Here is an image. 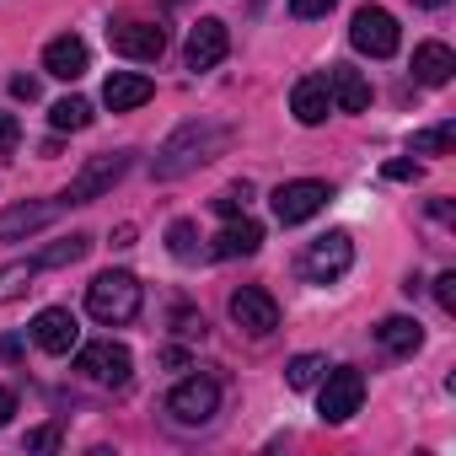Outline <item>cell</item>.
I'll list each match as a JSON object with an SVG mask.
<instances>
[{
    "label": "cell",
    "instance_id": "6da1fadb",
    "mask_svg": "<svg viewBox=\"0 0 456 456\" xmlns=\"http://www.w3.org/2000/svg\"><path fill=\"white\" fill-rule=\"evenodd\" d=\"M225 145H232V129L225 124H209V118H199V124H183L161 151H156V177L161 183H172V177H183V172H193V167H204V161H215Z\"/></svg>",
    "mask_w": 456,
    "mask_h": 456
},
{
    "label": "cell",
    "instance_id": "7a4b0ae2",
    "mask_svg": "<svg viewBox=\"0 0 456 456\" xmlns=\"http://www.w3.org/2000/svg\"><path fill=\"white\" fill-rule=\"evenodd\" d=\"M140 301H145V290H140V280L124 274V269H108V274H97V280L86 285V312H92L102 328L134 322V317H140Z\"/></svg>",
    "mask_w": 456,
    "mask_h": 456
},
{
    "label": "cell",
    "instance_id": "3957f363",
    "mask_svg": "<svg viewBox=\"0 0 456 456\" xmlns=\"http://www.w3.org/2000/svg\"><path fill=\"white\" fill-rule=\"evenodd\" d=\"M134 167V151H102V156H86L81 161V172L70 177V188L60 193V204L70 209V204H92V199H102V193H113L118 183H124V172Z\"/></svg>",
    "mask_w": 456,
    "mask_h": 456
},
{
    "label": "cell",
    "instance_id": "277c9868",
    "mask_svg": "<svg viewBox=\"0 0 456 456\" xmlns=\"http://www.w3.org/2000/svg\"><path fill=\"white\" fill-rule=\"evenodd\" d=\"M349 264H354V242H349V232H328V237L306 242V253L296 258V274H301L306 285H333V280L349 274Z\"/></svg>",
    "mask_w": 456,
    "mask_h": 456
},
{
    "label": "cell",
    "instance_id": "5b68a950",
    "mask_svg": "<svg viewBox=\"0 0 456 456\" xmlns=\"http://www.w3.org/2000/svg\"><path fill=\"white\" fill-rule=\"evenodd\" d=\"M349 44H354L360 54H370V60H392L397 44H403V28H397L392 12H381V6H360L354 22H349Z\"/></svg>",
    "mask_w": 456,
    "mask_h": 456
},
{
    "label": "cell",
    "instance_id": "8992f818",
    "mask_svg": "<svg viewBox=\"0 0 456 456\" xmlns=\"http://www.w3.org/2000/svg\"><path fill=\"white\" fill-rule=\"evenodd\" d=\"M76 370H81L86 381H97V387H129L134 360H129L124 344L97 338V344H76Z\"/></svg>",
    "mask_w": 456,
    "mask_h": 456
},
{
    "label": "cell",
    "instance_id": "52a82bcc",
    "mask_svg": "<svg viewBox=\"0 0 456 456\" xmlns=\"http://www.w3.org/2000/svg\"><path fill=\"white\" fill-rule=\"evenodd\" d=\"M360 403H365V376H360L354 365L328 370V381H322V392H317V413H322V424H349V419L360 413Z\"/></svg>",
    "mask_w": 456,
    "mask_h": 456
},
{
    "label": "cell",
    "instance_id": "ba28073f",
    "mask_svg": "<svg viewBox=\"0 0 456 456\" xmlns=\"http://www.w3.org/2000/svg\"><path fill=\"white\" fill-rule=\"evenodd\" d=\"M215 408H220V387L209 381V376H188V381H177L172 387V397H167V413L177 419V424H209L215 419Z\"/></svg>",
    "mask_w": 456,
    "mask_h": 456
},
{
    "label": "cell",
    "instance_id": "9c48e42d",
    "mask_svg": "<svg viewBox=\"0 0 456 456\" xmlns=\"http://www.w3.org/2000/svg\"><path fill=\"white\" fill-rule=\"evenodd\" d=\"M328 199H333V193H328V183H317V177L280 183V188H274V220H280V225H301V220H312Z\"/></svg>",
    "mask_w": 456,
    "mask_h": 456
},
{
    "label": "cell",
    "instance_id": "30bf717a",
    "mask_svg": "<svg viewBox=\"0 0 456 456\" xmlns=\"http://www.w3.org/2000/svg\"><path fill=\"white\" fill-rule=\"evenodd\" d=\"M60 209H65L60 199H22V204H6V209H0V242H28V237H38Z\"/></svg>",
    "mask_w": 456,
    "mask_h": 456
},
{
    "label": "cell",
    "instance_id": "8fae6325",
    "mask_svg": "<svg viewBox=\"0 0 456 456\" xmlns=\"http://www.w3.org/2000/svg\"><path fill=\"white\" fill-rule=\"evenodd\" d=\"M232 317H237V328H248L253 338H269V333L280 328V301H274L264 285H242V290L232 296Z\"/></svg>",
    "mask_w": 456,
    "mask_h": 456
},
{
    "label": "cell",
    "instance_id": "7c38bea8",
    "mask_svg": "<svg viewBox=\"0 0 456 456\" xmlns=\"http://www.w3.org/2000/svg\"><path fill=\"white\" fill-rule=\"evenodd\" d=\"M225 49H232V33H225V22L199 17L193 33H188V44H183V60H188V70H215V65L225 60Z\"/></svg>",
    "mask_w": 456,
    "mask_h": 456
},
{
    "label": "cell",
    "instance_id": "4fadbf2b",
    "mask_svg": "<svg viewBox=\"0 0 456 456\" xmlns=\"http://www.w3.org/2000/svg\"><path fill=\"white\" fill-rule=\"evenodd\" d=\"M33 344H38L44 354H70V349L81 344V322H76V312H65V306L38 312V317H33Z\"/></svg>",
    "mask_w": 456,
    "mask_h": 456
},
{
    "label": "cell",
    "instance_id": "5bb4252c",
    "mask_svg": "<svg viewBox=\"0 0 456 456\" xmlns=\"http://www.w3.org/2000/svg\"><path fill=\"white\" fill-rule=\"evenodd\" d=\"M258 248H264V225L248 220V215H232V220H225V232L209 242V258L232 264V258H253Z\"/></svg>",
    "mask_w": 456,
    "mask_h": 456
},
{
    "label": "cell",
    "instance_id": "9a60e30c",
    "mask_svg": "<svg viewBox=\"0 0 456 456\" xmlns=\"http://www.w3.org/2000/svg\"><path fill=\"white\" fill-rule=\"evenodd\" d=\"M108 38H113V49L124 54V60H161V49H167V33L156 28V22H118V28H108Z\"/></svg>",
    "mask_w": 456,
    "mask_h": 456
},
{
    "label": "cell",
    "instance_id": "2e32d148",
    "mask_svg": "<svg viewBox=\"0 0 456 456\" xmlns=\"http://www.w3.org/2000/svg\"><path fill=\"white\" fill-rule=\"evenodd\" d=\"M44 70H49L54 81H81V76L92 70V49H86L76 33H60V38H49V49H44Z\"/></svg>",
    "mask_w": 456,
    "mask_h": 456
},
{
    "label": "cell",
    "instance_id": "e0dca14e",
    "mask_svg": "<svg viewBox=\"0 0 456 456\" xmlns=\"http://www.w3.org/2000/svg\"><path fill=\"white\" fill-rule=\"evenodd\" d=\"M151 97H156V86H151V76H140V70H113V76L102 81V102H108L113 113L145 108Z\"/></svg>",
    "mask_w": 456,
    "mask_h": 456
},
{
    "label": "cell",
    "instance_id": "ac0fdd59",
    "mask_svg": "<svg viewBox=\"0 0 456 456\" xmlns=\"http://www.w3.org/2000/svg\"><path fill=\"white\" fill-rule=\"evenodd\" d=\"M290 113H296L306 129H317V124L333 113V92H328V76H301V81H296V92H290Z\"/></svg>",
    "mask_w": 456,
    "mask_h": 456
},
{
    "label": "cell",
    "instance_id": "d6986e66",
    "mask_svg": "<svg viewBox=\"0 0 456 456\" xmlns=\"http://www.w3.org/2000/svg\"><path fill=\"white\" fill-rule=\"evenodd\" d=\"M328 92H333V108H344V113H365L370 108V81L354 65H333L328 70Z\"/></svg>",
    "mask_w": 456,
    "mask_h": 456
},
{
    "label": "cell",
    "instance_id": "ffe728a7",
    "mask_svg": "<svg viewBox=\"0 0 456 456\" xmlns=\"http://www.w3.org/2000/svg\"><path fill=\"white\" fill-rule=\"evenodd\" d=\"M451 70H456V54H451L445 44H435V38H429V44H419V49H413V81H419V86H445V81H451Z\"/></svg>",
    "mask_w": 456,
    "mask_h": 456
},
{
    "label": "cell",
    "instance_id": "44dd1931",
    "mask_svg": "<svg viewBox=\"0 0 456 456\" xmlns=\"http://www.w3.org/2000/svg\"><path fill=\"white\" fill-rule=\"evenodd\" d=\"M376 338H381L387 354H413V349L424 344V328H419L413 317H387V322L376 328Z\"/></svg>",
    "mask_w": 456,
    "mask_h": 456
},
{
    "label": "cell",
    "instance_id": "7402d4cb",
    "mask_svg": "<svg viewBox=\"0 0 456 456\" xmlns=\"http://www.w3.org/2000/svg\"><path fill=\"white\" fill-rule=\"evenodd\" d=\"M86 253H92V237H81V232H76V237H65V242L44 248L33 264H38V269H70V264H81Z\"/></svg>",
    "mask_w": 456,
    "mask_h": 456
},
{
    "label": "cell",
    "instance_id": "603a6c76",
    "mask_svg": "<svg viewBox=\"0 0 456 456\" xmlns=\"http://www.w3.org/2000/svg\"><path fill=\"white\" fill-rule=\"evenodd\" d=\"M33 274H38V264H33V258H22V264H6V269H0V306L22 301V296L33 290Z\"/></svg>",
    "mask_w": 456,
    "mask_h": 456
},
{
    "label": "cell",
    "instance_id": "cb8c5ba5",
    "mask_svg": "<svg viewBox=\"0 0 456 456\" xmlns=\"http://www.w3.org/2000/svg\"><path fill=\"white\" fill-rule=\"evenodd\" d=\"M49 124H54L60 134H76V129L92 124V102H86V97H60V102L49 108Z\"/></svg>",
    "mask_w": 456,
    "mask_h": 456
},
{
    "label": "cell",
    "instance_id": "d4e9b609",
    "mask_svg": "<svg viewBox=\"0 0 456 456\" xmlns=\"http://www.w3.org/2000/svg\"><path fill=\"white\" fill-rule=\"evenodd\" d=\"M451 145H456V124H451V118L413 134V156H451Z\"/></svg>",
    "mask_w": 456,
    "mask_h": 456
},
{
    "label": "cell",
    "instance_id": "484cf974",
    "mask_svg": "<svg viewBox=\"0 0 456 456\" xmlns=\"http://www.w3.org/2000/svg\"><path fill=\"white\" fill-rule=\"evenodd\" d=\"M248 199H253V188H248V183H232V188H220V193L209 199V209L232 220V215H248Z\"/></svg>",
    "mask_w": 456,
    "mask_h": 456
},
{
    "label": "cell",
    "instance_id": "4316f807",
    "mask_svg": "<svg viewBox=\"0 0 456 456\" xmlns=\"http://www.w3.org/2000/svg\"><path fill=\"white\" fill-rule=\"evenodd\" d=\"M167 253H172V258H193V253H199L193 220H172V225H167Z\"/></svg>",
    "mask_w": 456,
    "mask_h": 456
},
{
    "label": "cell",
    "instance_id": "83f0119b",
    "mask_svg": "<svg viewBox=\"0 0 456 456\" xmlns=\"http://www.w3.org/2000/svg\"><path fill=\"white\" fill-rule=\"evenodd\" d=\"M328 370V360L322 354H296L290 365H285V376H290V387H317V376Z\"/></svg>",
    "mask_w": 456,
    "mask_h": 456
},
{
    "label": "cell",
    "instance_id": "f1b7e54d",
    "mask_svg": "<svg viewBox=\"0 0 456 456\" xmlns=\"http://www.w3.org/2000/svg\"><path fill=\"white\" fill-rule=\"evenodd\" d=\"M338 6V0H290V12L301 17V22H317V17H328Z\"/></svg>",
    "mask_w": 456,
    "mask_h": 456
},
{
    "label": "cell",
    "instance_id": "f546056e",
    "mask_svg": "<svg viewBox=\"0 0 456 456\" xmlns=\"http://www.w3.org/2000/svg\"><path fill=\"white\" fill-rule=\"evenodd\" d=\"M381 172H387L392 183H413V177H419V161H408V156H397V161H387Z\"/></svg>",
    "mask_w": 456,
    "mask_h": 456
},
{
    "label": "cell",
    "instance_id": "4dcf8cb0",
    "mask_svg": "<svg viewBox=\"0 0 456 456\" xmlns=\"http://www.w3.org/2000/svg\"><path fill=\"white\" fill-rule=\"evenodd\" d=\"M435 301H440V312H456V274L435 280Z\"/></svg>",
    "mask_w": 456,
    "mask_h": 456
},
{
    "label": "cell",
    "instance_id": "1f68e13d",
    "mask_svg": "<svg viewBox=\"0 0 456 456\" xmlns=\"http://www.w3.org/2000/svg\"><path fill=\"white\" fill-rule=\"evenodd\" d=\"M22 445H28V451H54V445H60V429H54V424H49V429H33Z\"/></svg>",
    "mask_w": 456,
    "mask_h": 456
},
{
    "label": "cell",
    "instance_id": "d6a6232c",
    "mask_svg": "<svg viewBox=\"0 0 456 456\" xmlns=\"http://www.w3.org/2000/svg\"><path fill=\"white\" fill-rule=\"evenodd\" d=\"M172 322H177V333H183V338H204V317H193V312H177Z\"/></svg>",
    "mask_w": 456,
    "mask_h": 456
},
{
    "label": "cell",
    "instance_id": "836d02e7",
    "mask_svg": "<svg viewBox=\"0 0 456 456\" xmlns=\"http://www.w3.org/2000/svg\"><path fill=\"white\" fill-rule=\"evenodd\" d=\"M17 134H22V124H17L12 113H0V151H12V145H17Z\"/></svg>",
    "mask_w": 456,
    "mask_h": 456
},
{
    "label": "cell",
    "instance_id": "e575fe53",
    "mask_svg": "<svg viewBox=\"0 0 456 456\" xmlns=\"http://www.w3.org/2000/svg\"><path fill=\"white\" fill-rule=\"evenodd\" d=\"M12 97L33 102V97H38V81H33V76H17V81H12Z\"/></svg>",
    "mask_w": 456,
    "mask_h": 456
},
{
    "label": "cell",
    "instance_id": "d590c367",
    "mask_svg": "<svg viewBox=\"0 0 456 456\" xmlns=\"http://www.w3.org/2000/svg\"><path fill=\"white\" fill-rule=\"evenodd\" d=\"M12 413H17V392H6V387H0V429L12 424Z\"/></svg>",
    "mask_w": 456,
    "mask_h": 456
},
{
    "label": "cell",
    "instance_id": "8d00e7d4",
    "mask_svg": "<svg viewBox=\"0 0 456 456\" xmlns=\"http://www.w3.org/2000/svg\"><path fill=\"white\" fill-rule=\"evenodd\" d=\"M413 6H424V12H435V6H451V0H413Z\"/></svg>",
    "mask_w": 456,
    "mask_h": 456
},
{
    "label": "cell",
    "instance_id": "74e56055",
    "mask_svg": "<svg viewBox=\"0 0 456 456\" xmlns=\"http://www.w3.org/2000/svg\"><path fill=\"white\" fill-rule=\"evenodd\" d=\"M264 6H269V0H253V12H264Z\"/></svg>",
    "mask_w": 456,
    "mask_h": 456
}]
</instances>
